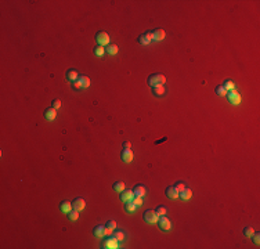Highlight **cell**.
<instances>
[{
    "label": "cell",
    "mask_w": 260,
    "mask_h": 249,
    "mask_svg": "<svg viewBox=\"0 0 260 249\" xmlns=\"http://www.w3.org/2000/svg\"><path fill=\"white\" fill-rule=\"evenodd\" d=\"M165 82H166V78H165V75H161V73H154V75L148 76V84L151 87L165 84Z\"/></svg>",
    "instance_id": "1"
},
{
    "label": "cell",
    "mask_w": 260,
    "mask_h": 249,
    "mask_svg": "<svg viewBox=\"0 0 260 249\" xmlns=\"http://www.w3.org/2000/svg\"><path fill=\"white\" fill-rule=\"evenodd\" d=\"M144 220L148 224H156L159 220V215L156 213V210H145L144 212Z\"/></svg>",
    "instance_id": "2"
},
{
    "label": "cell",
    "mask_w": 260,
    "mask_h": 249,
    "mask_svg": "<svg viewBox=\"0 0 260 249\" xmlns=\"http://www.w3.org/2000/svg\"><path fill=\"white\" fill-rule=\"evenodd\" d=\"M96 42H97V46H108L109 44V36L107 32H97V35H96Z\"/></svg>",
    "instance_id": "3"
},
{
    "label": "cell",
    "mask_w": 260,
    "mask_h": 249,
    "mask_svg": "<svg viewBox=\"0 0 260 249\" xmlns=\"http://www.w3.org/2000/svg\"><path fill=\"white\" fill-rule=\"evenodd\" d=\"M101 248H104V249H118L119 248V241H118L115 237H108V238L102 242Z\"/></svg>",
    "instance_id": "4"
},
{
    "label": "cell",
    "mask_w": 260,
    "mask_h": 249,
    "mask_svg": "<svg viewBox=\"0 0 260 249\" xmlns=\"http://www.w3.org/2000/svg\"><path fill=\"white\" fill-rule=\"evenodd\" d=\"M227 97H228V101L231 102L232 105L241 104V94L235 90V89L234 90H231V91H227Z\"/></svg>",
    "instance_id": "5"
},
{
    "label": "cell",
    "mask_w": 260,
    "mask_h": 249,
    "mask_svg": "<svg viewBox=\"0 0 260 249\" xmlns=\"http://www.w3.org/2000/svg\"><path fill=\"white\" fill-rule=\"evenodd\" d=\"M158 224H159V227H161V230H163V231H169L172 228V223H170V220L166 216H159Z\"/></svg>",
    "instance_id": "6"
},
{
    "label": "cell",
    "mask_w": 260,
    "mask_h": 249,
    "mask_svg": "<svg viewBox=\"0 0 260 249\" xmlns=\"http://www.w3.org/2000/svg\"><path fill=\"white\" fill-rule=\"evenodd\" d=\"M134 197H136V195H134L133 190H129V191L125 190V191L120 192V199H122L123 202H131V201L134 199Z\"/></svg>",
    "instance_id": "7"
},
{
    "label": "cell",
    "mask_w": 260,
    "mask_h": 249,
    "mask_svg": "<svg viewBox=\"0 0 260 249\" xmlns=\"http://www.w3.org/2000/svg\"><path fill=\"white\" fill-rule=\"evenodd\" d=\"M72 208L75 210H78V212H80V210H83L86 208V201L83 198H76L72 202Z\"/></svg>",
    "instance_id": "8"
},
{
    "label": "cell",
    "mask_w": 260,
    "mask_h": 249,
    "mask_svg": "<svg viewBox=\"0 0 260 249\" xmlns=\"http://www.w3.org/2000/svg\"><path fill=\"white\" fill-rule=\"evenodd\" d=\"M120 156H122V161L126 163H130L131 161H133V152H131V150H123L122 154H120Z\"/></svg>",
    "instance_id": "9"
},
{
    "label": "cell",
    "mask_w": 260,
    "mask_h": 249,
    "mask_svg": "<svg viewBox=\"0 0 260 249\" xmlns=\"http://www.w3.org/2000/svg\"><path fill=\"white\" fill-rule=\"evenodd\" d=\"M133 191H134V195H137V197H145L147 195V187L143 184H137L133 188Z\"/></svg>",
    "instance_id": "10"
},
{
    "label": "cell",
    "mask_w": 260,
    "mask_h": 249,
    "mask_svg": "<svg viewBox=\"0 0 260 249\" xmlns=\"http://www.w3.org/2000/svg\"><path fill=\"white\" fill-rule=\"evenodd\" d=\"M165 194H166V197L169 199H177L179 198V191H177L173 185H172V187H167L166 191H165Z\"/></svg>",
    "instance_id": "11"
},
{
    "label": "cell",
    "mask_w": 260,
    "mask_h": 249,
    "mask_svg": "<svg viewBox=\"0 0 260 249\" xmlns=\"http://www.w3.org/2000/svg\"><path fill=\"white\" fill-rule=\"evenodd\" d=\"M44 118H46L47 120H54L55 118H57V109H54L53 107H51V108H47L46 111H44Z\"/></svg>",
    "instance_id": "12"
},
{
    "label": "cell",
    "mask_w": 260,
    "mask_h": 249,
    "mask_svg": "<svg viewBox=\"0 0 260 249\" xmlns=\"http://www.w3.org/2000/svg\"><path fill=\"white\" fill-rule=\"evenodd\" d=\"M179 197H180L183 201H188V199H191V197H192V191L190 190V188L185 187L183 191L179 192Z\"/></svg>",
    "instance_id": "13"
},
{
    "label": "cell",
    "mask_w": 260,
    "mask_h": 249,
    "mask_svg": "<svg viewBox=\"0 0 260 249\" xmlns=\"http://www.w3.org/2000/svg\"><path fill=\"white\" fill-rule=\"evenodd\" d=\"M93 234H94V237H97V238L105 237V226H97V227H94Z\"/></svg>",
    "instance_id": "14"
},
{
    "label": "cell",
    "mask_w": 260,
    "mask_h": 249,
    "mask_svg": "<svg viewBox=\"0 0 260 249\" xmlns=\"http://www.w3.org/2000/svg\"><path fill=\"white\" fill-rule=\"evenodd\" d=\"M60 209H61L62 213H66V215H68V213L71 212L73 208H72V203H71V202H68V201H62L61 205H60Z\"/></svg>",
    "instance_id": "15"
},
{
    "label": "cell",
    "mask_w": 260,
    "mask_h": 249,
    "mask_svg": "<svg viewBox=\"0 0 260 249\" xmlns=\"http://www.w3.org/2000/svg\"><path fill=\"white\" fill-rule=\"evenodd\" d=\"M165 36H166V32H165L163 29H156V31H154V40H155V42L163 40Z\"/></svg>",
    "instance_id": "16"
},
{
    "label": "cell",
    "mask_w": 260,
    "mask_h": 249,
    "mask_svg": "<svg viewBox=\"0 0 260 249\" xmlns=\"http://www.w3.org/2000/svg\"><path fill=\"white\" fill-rule=\"evenodd\" d=\"M165 87H163V84H159V86H154L152 87V94L154 96H156V97H162L163 94H165Z\"/></svg>",
    "instance_id": "17"
},
{
    "label": "cell",
    "mask_w": 260,
    "mask_h": 249,
    "mask_svg": "<svg viewBox=\"0 0 260 249\" xmlns=\"http://www.w3.org/2000/svg\"><path fill=\"white\" fill-rule=\"evenodd\" d=\"M78 78H79V75H78V72H76L75 69H69V71H66V79L68 80L75 82Z\"/></svg>",
    "instance_id": "18"
},
{
    "label": "cell",
    "mask_w": 260,
    "mask_h": 249,
    "mask_svg": "<svg viewBox=\"0 0 260 249\" xmlns=\"http://www.w3.org/2000/svg\"><path fill=\"white\" fill-rule=\"evenodd\" d=\"M112 188H114V191H116V192H122V191H125V183H123V181H116V183H114Z\"/></svg>",
    "instance_id": "19"
},
{
    "label": "cell",
    "mask_w": 260,
    "mask_h": 249,
    "mask_svg": "<svg viewBox=\"0 0 260 249\" xmlns=\"http://www.w3.org/2000/svg\"><path fill=\"white\" fill-rule=\"evenodd\" d=\"M118 50H119L118 46H116V44H111V43L108 44L107 49H105V51H108V54H111V55H116L118 54Z\"/></svg>",
    "instance_id": "20"
},
{
    "label": "cell",
    "mask_w": 260,
    "mask_h": 249,
    "mask_svg": "<svg viewBox=\"0 0 260 249\" xmlns=\"http://www.w3.org/2000/svg\"><path fill=\"white\" fill-rule=\"evenodd\" d=\"M136 209H137V206L134 205L133 201H131V202H125V210H126L127 213H133Z\"/></svg>",
    "instance_id": "21"
},
{
    "label": "cell",
    "mask_w": 260,
    "mask_h": 249,
    "mask_svg": "<svg viewBox=\"0 0 260 249\" xmlns=\"http://www.w3.org/2000/svg\"><path fill=\"white\" fill-rule=\"evenodd\" d=\"M78 79L80 80V83H82V87H83V89H87V87L90 86V79H89L87 76H79Z\"/></svg>",
    "instance_id": "22"
},
{
    "label": "cell",
    "mask_w": 260,
    "mask_h": 249,
    "mask_svg": "<svg viewBox=\"0 0 260 249\" xmlns=\"http://www.w3.org/2000/svg\"><path fill=\"white\" fill-rule=\"evenodd\" d=\"M137 42H138L140 44H143V46H148V44L151 43V40H149L148 37L145 36V33H144V35H141V36H138Z\"/></svg>",
    "instance_id": "23"
},
{
    "label": "cell",
    "mask_w": 260,
    "mask_h": 249,
    "mask_svg": "<svg viewBox=\"0 0 260 249\" xmlns=\"http://www.w3.org/2000/svg\"><path fill=\"white\" fill-rule=\"evenodd\" d=\"M223 87H224V89H226L227 91H231V90H234V89H235V84H234V82H232V80L228 79V80H226V82H224Z\"/></svg>",
    "instance_id": "24"
},
{
    "label": "cell",
    "mask_w": 260,
    "mask_h": 249,
    "mask_svg": "<svg viewBox=\"0 0 260 249\" xmlns=\"http://www.w3.org/2000/svg\"><path fill=\"white\" fill-rule=\"evenodd\" d=\"M94 54L98 55V57H102L105 54V47L102 46H96L94 47Z\"/></svg>",
    "instance_id": "25"
},
{
    "label": "cell",
    "mask_w": 260,
    "mask_h": 249,
    "mask_svg": "<svg viewBox=\"0 0 260 249\" xmlns=\"http://www.w3.org/2000/svg\"><path fill=\"white\" fill-rule=\"evenodd\" d=\"M68 217H69V220L71 221H76L78 220V219H79V212H78V210H71V212L68 213Z\"/></svg>",
    "instance_id": "26"
},
{
    "label": "cell",
    "mask_w": 260,
    "mask_h": 249,
    "mask_svg": "<svg viewBox=\"0 0 260 249\" xmlns=\"http://www.w3.org/2000/svg\"><path fill=\"white\" fill-rule=\"evenodd\" d=\"M216 94H217V96H221V97H223V96H227V90H226L223 86H217L216 87Z\"/></svg>",
    "instance_id": "27"
},
{
    "label": "cell",
    "mask_w": 260,
    "mask_h": 249,
    "mask_svg": "<svg viewBox=\"0 0 260 249\" xmlns=\"http://www.w3.org/2000/svg\"><path fill=\"white\" fill-rule=\"evenodd\" d=\"M156 213H158L159 216H166V213H167V209L166 208H165V206H158V208H156Z\"/></svg>",
    "instance_id": "28"
},
{
    "label": "cell",
    "mask_w": 260,
    "mask_h": 249,
    "mask_svg": "<svg viewBox=\"0 0 260 249\" xmlns=\"http://www.w3.org/2000/svg\"><path fill=\"white\" fill-rule=\"evenodd\" d=\"M253 233H255V230H253L252 227H245V228H244V235H245V237H248V238H250V237H252Z\"/></svg>",
    "instance_id": "29"
},
{
    "label": "cell",
    "mask_w": 260,
    "mask_h": 249,
    "mask_svg": "<svg viewBox=\"0 0 260 249\" xmlns=\"http://www.w3.org/2000/svg\"><path fill=\"white\" fill-rule=\"evenodd\" d=\"M133 202H134V205L136 206H141L143 203H144V201H143V197H134V199H133Z\"/></svg>",
    "instance_id": "30"
},
{
    "label": "cell",
    "mask_w": 260,
    "mask_h": 249,
    "mask_svg": "<svg viewBox=\"0 0 260 249\" xmlns=\"http://www.w3.org/2000/svg\"><path fill=\"white\" fill-rule=\"evenodd\" d=\"M115 238L118 239V241H123V239H125V233H123V231H116L115 233Z\"/></svg>",
    "instance_id": "31"
},
{
    "label": "cell",
    "mask_w": 260,
    "mask_h": 249,
    "mask_svg": "<svg viewBox=\"0 0 260 249\" xmlns=\"http://www.w3.org/2000/svg\"><path fill=\"white\" fill-rule=\"evenodd\" d=\"M105 227H108V228H112V230H115V228H116V221H115V220H108L107 223H105Z\"/></svg>",
    "instance_id": "32"
},
{
    "label": "cell",
    "mask_w": 260,
    "mask_h": 249,
    "mask_svg": "<svg viewBox=\"0 0 260 249\" xmlns=\"http://www.w3.org/2000/svg\"><path fill=\"white\" fill-rule=\"evenodd\" d=\"M250 238H253V242H255L256 245H259L260 244V234L259 233H253V235L250 237Z\"/></svg>",
    "instance_id": "33"
},
{
    "label": "cell",
    "mask_w": 260,
    "mask_h": 249,
    "mask_svg": "<svg viewBox=\"0 0 260 249\" xmlns=\"http://www.w3.org/2000/svg\"><path fill=\"white\" fill-rule=\"evenodd\" d=\"M72 86H73V89H76V90H80V89H83V87H82V83H80L79 79H76L75 82H72Z\"/></svg>",
    "instance_id": "34"
},
{
    "label": "cell",
    "mask_w": 260,
    "mask_h": 249,
    "mask_svg": "<svg viewBox=\"0 0 260 249\" xmlns=\"http://www.w3.org/2000/svg\"><path fill=\"white\" fill-rule=\"evenodd\" d=\"M51 107L54 109H58L60 107H61V101L58 100V98H55V100H53V104H51Z\"/></svg>",
    "instance_id": "35"
},
{
    "label": "cell",
    "mask_w": 260,
    "mask_h": 249,
    "mask_svg": "<svg viewBox=\"0 0 260 249\" xmlns=\"http://www.w3.org/2000/svg\"><path fill=\"white\" fill-rule=\"evenodd\" d=\"M173 187L176 188V190H177V191H179V192H180V191H183V190H184V188H185V185L183 184V183H176V184H174Z\"/></svg>",
    "instance_id": "36"
},
{
    "label": "cell",
    "mask_w": 260,
    "mask_h": 249,
    "mask_svg": "<svg viewBox=\"0 0 260 249\" xmlns=\"http://www.w3.org/2000/svg\"><path fill=\"white\" fill-rule=\"evenodd\" d=\"M122 147H123V150H130V148H131V143H130V141H125L122 144Z\"/></svg>",
    "instance_id": "37"
},
{
    "label": "cell",
    "mask_w": 260,
    "mask_h": 249,
    "mask_svg": "<svg viewBox=\"0 0 260 249\" xmlns=\"http://www.w3.org/2000/svg\"><path fill=\"white\" fill-rule=\"evenodd\" d=\"M145 36H147L152 42V40H154V32H147V33H145Z\"/></svg>",
    "instance_id": "38"
},
{
    "label": "cell",
    "mask_w": 260,
    "mask_h": 249,
    "mask_svg": "<svg viewBox=\"0 0 260 249\" xmlns=\"http://www.w3.org/2000/svg\"><path fill=\"white\" fill-rule=\"evenodd\" d=\"M112 234V228L105 227V235H111Z\"/></svg>",
    "instance_id": "39"
},
{
    "label": "cell",
    "mask_w": 260,
    "mask_h": 249,
    "mask_svg": "<svg viewBox=\"0 0 260 249\" xmlns=\"http://www.w3.org/2000/svg\"><path fill=\"white\" fill-rule=\"evenodd\" d=\"M166 140H167V137H163V138H161V140L156 141V144H159V143H163V141H166Z\"/></svg>",
    "instance_id": "40"
}]
</instances>
